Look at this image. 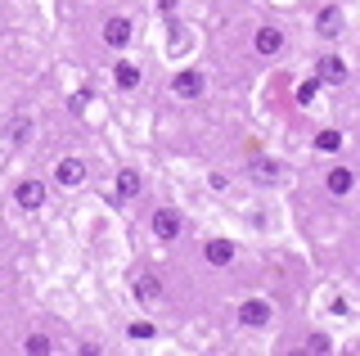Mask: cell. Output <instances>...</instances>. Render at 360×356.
Segmentation results:
<instances>
[{
  "mask_svg": "<svg viewBox=\"0 0 360 356\" xmlns=\"http://www.w3.org/2000/svg\"><path fill=\"white\" fill-rule=\"evenodd\" d=\"M112 77H117L122 91H135V86H140V72H135L131 63H117V72H112Z\"/></svg>",
  "mask_w": 360,
  "mask_h": 356,
  "instance_id": "13",
  "label": "cell"
},
{
  "mask_svg": "<svg viewBox=\"0 0 360 356\" xmlns=\"http://www.w3.org/2000/svg\"><path fill=\"white\" fill-rule=\"evenodd\" d=\"M117 194L122 198H135V194H140V176H135V172H122L117 176Z\"/></svg>",
  "mask_w": 360,
  "mask_h": 356,
  "instance_id": "14",
  "label": "cell"
},
{
  "mask_svg": "<svg viewBox=\"0 0 360 356\" xmlns=\"http://www.w3.org/2000/svg\"><path fill=\"white\" fill-rule=\"evenodd\" d=\"M279 46H284V37H279L275 27H262V32H257V50H262V54H275Z\"/></svg>",
  "mask_w": 360,
  "mask_h": 356,
  "instance_id": "11",
  "label": "cell"
},
{
  "mask_svg": "<svg viewBox=\"0 0 360 356\" xmlns=\"http://www.w3.org/2000/svg\"><path fill=\"white\" fill-rule=\"evenodd\" d=\"M127 333H131V338H153V325H149V320H135Z\"/></svg>",
  "mask_w": 360,
  "mask_h": 356,
  "instance_id": "19",
  "label": "cell"
},
{
  "mask_svg": "<svg viewBox=\"0 0 360 356\" xmlns=\"http://www.w3.org/2000/svg\"><path fill=\"white\" fill-rule=\"evenodd\" d=\"M307 352H329V338H324V333H311V338H307Z\"/></svg>",
  "mask_w": 360,
  "mask_h": 356,
  "instance_id": "20",
  "label": "cell"
},
{
  "mask_svg": "<svg viewBox=\"0 0 360 356\" xmlns=\"http://www.w3.org/2000/svg\"><path fill=\"white\" fill-rule=\"evenodd\" d=\"M207 262H212V266H230V262H234V243H230V239H212V243H207Z\"/></svg>",
  "mask_w": 360,
  "mask_h": 356,
  "instance_id": "9",
  "label": "cell"
},
{
  "mask_svg": "<svg viewBox=\"0 0 360 356\" xmlns=\"http://www.w3.org/2000/svg\"><path fill=\"white\" fill-rule=\"evenodd\" d=\"M22 348H27L32 356H37V352H50V338H45V333H32V338L22 343Z\"/></svg>",
  "mask_w": 360,
  "mask_h": 356,
  "instance_id": "17",
  "label": "cell"
},
{
  "mask_svg": "<svg viewBox=\"0 0 360 356\" xmlns=\"http://www.w3.org/2000/svg\"><path fill=\"white\" fill-rule=\"evenodd\" d=\"M135 298L140 303H158L162 298V280L158 275H135Z\"/></svg>",
  "mask_w": 360,
  "mask_h": 356,
  "instance_id": "6",
  "label": "cell"
},
{
  "mask_svg": "<svg viewBox=\"0 0 360 356\" xmlns=\"http://www.w3.org/2000/svg\"><path fill=\"white\" fill-rule=\"evenodd\" d=\"M158 9H167V14H172V9H176V0H158Z\"/></svg>",
  "mask_w": 360,
  "mask_h": 356,
  "instance_id": "22",
  "label": "cell"
},
{
  "mask_svg": "<svg viewBox=\"0 0 360 356\" xmlns=\"http://www.w3.org/2000/svg\"><path fill=\"white\" fill-rule=\"evenodd\" d=\"M54 176H59V185H82V181H86V167L77 163V158H63Z\"/></svg>",
  "mask_w": 360,
  "mask_h": 356,
  "instance_id": "8",
  "label": "cell"
},
{
  "mask_svg": "<svg viewBox=\"0 0 360 356\" xmlns=\"http://www.w3.org/2000/svg\"><path fill=\"white\" fill-rule=\"evenodd\" d=\"M324 185H329V194L342 198L347 190H352V172H347V167H338V172H329V181H324Z\"/></svg>",
  "mask_w": 360,
  "mask_h": 356,
  "instance_id": "10",
  "label": "cell"
},
{
  "mask_svg": "<svg viewBox=\"0 0 360 356\" xmlns=\"http://www.w3.org/2000/svg\"><path fill=\"white\" fill-rule=\"evenodd\" d=\"M315 91H320V77H315V82H302V86H297V99H302V104H311Z\"/></svg>",
  "mask_w": 360,
  "mask_h": 356,
  "instance_id": "18",
  "label": "cell"
},
{
  "mask_svg": "<svg viewBox=\"0 0 360 356\" xmlns=\"http://www.w3.org/2000/svg\"><path fill=\"white\" fill-rule=\"evenodd\" d=\"M342 77H347L342 59H333V54H329V59H320V82H342Z\"/></svg>",
  "mask_w": 360,
  "mask_h": 356,
  "instance_id": "12",
  "label": "cell"
},
{
  "mask_svg": "<svg viewBox=\"0 0 360 356\" xmlns=\"http://www.w3.org/2000/svg\"><path fill=\"white\" fill-rule=\"evenodd\" d=\"M104 41H108V46H127V41H131V23H127V18H108V23H104Z\"/></svg>",
  "mask_w": 360,
  "mask_h": 356,
  "instance_id": "7",
  "label": "cell"
},
{
  "mask_svg": "<svg viewBox=\"0 0 360 356\" xmlns=\"http://www.w3.org/2000/svg\"><path fill=\"white\" fill-rule=\"evenodd\" d=\"M338 27H342V14H338V9H324V14H320V32H324V37H338Z\"/></svg>",
  "mask_w": 360,
  "mask_h": 356,
  "instance_id": "15",
  "label": "cell"
},
{
  "mask_svg": "<svg viewBox=\"0 0 360 356\" xmlns=\"http://www.w3.org/2000/svg\"><path fill=\"white\" fill-rule=\"evenodd\" d=\"M248 172L262 176V181H279V176H284V167H279L275 158H266V153H252V158H248Z\"/></svg>",
  "mask_w": 360,
  "mask_h": 356,
  "instance_id": "2",
  "label": "cell"
},
{
  "mask_svg": "<svg viewBox=\"0 0 360 356\" xmlns=\"http://www.w3.org/2000/svg\"><path fill=\"white\" fill-rule=\"evenodd\" d=\"M315 144H320L324 153H338V144H342V136H338V131H320V140H315Z\"/></svg>",
  "mask_w": 360,
  "mask_h": 356,
  "instance_id": "16",
  "label": "cell"
},
{
  "mask_svg": "<svg viewBox=\"0 0 360 356\" xmlns=\"http://www.w3.org/2000/svg\"><path fill=\"white\" fill-rule=\"evenodd\" d=\"M14 198H18V208H41L45 203V185L41 181H22L14 190Z\"/></svg>",
  "mask_w": 360,
  "mask_h": 356,
  "instance_id": "5",
  "label": "cell"
},
{
  "mask_svg": "<svg viewBox=\"0 0 360 356\" xmlns=\"http://www.w3.org/2000/svg\"><path fill=\"white\" fill-rule=\"evenodd\" d=\"M172 91H176L180 99H198V95H202V72H180L176 82H172Z\"/></svg>",
  "mask_w": 360,
  "mask_h": 356,
  "instance_id": "4",
  "label": "cell"
},
{
  "mask_svg": "<svg viewBox=\"0 0 360 356\" xmlns=\"http://www.w3.org/2000/svg\"><path fill=\"white\" fill-rule=\"evenodd\" d=\"M153 235H158V239H176V235H180V217L172 212V208L153 212Z\"/></svg>",
  "mask_w": 360,
  "mask_h": 356,
  "instance_id": "3",
  "label": "cell"
},
{
  "mask_svg": "<svg viewBox=\"0 0 360 356\" xmlns=\"http://www.w3.org/2000/svg\"><path fill=\"white\" fill-rule=\"evenodd\" d=\"M239 320H243L248 329H262V325H270V307L252 298V303H243V307H239Z\"/></svg>",
  "mask_w": 360,
  "mask_h": 356,
  "instance_id": "1",
  "label": "cell"
},
{
  "mask_svg": "<svg viewBox=\"0 0 360 356\" xmlns=\"http://www.w3.org/2000/svg\"><path fill=\"white\" fill-rule=\"evenodd\" d=\"M27 131H32V122H27V117H18V122H14V140H22Z\"/></svg>",
  "mask_w": 360,
  "mask_h": 356,
  "instance_id": "21",
  "label": "cell"
}]
</instances>
